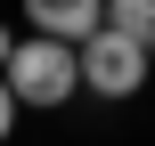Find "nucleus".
Wrapping results in <instances>:
<instances>
[{"instance_id": "obj_1", "label": "nucleus", "mask_w": 155, "mask_h": 146, "mask_svg": "<svg viewBox=\"0 0 155 146\" xmlns=\"http://www.w3.org/2000/svg\"><path fill=\"white\" fill-rule=\"evenodd\" d=\"M8 81H16V98L25 106H65L74 89H82V41H65V33H33V41H16L8 49Z\"/></svg>"}, {"instance_id": "obj_2", "label": "nucleus", "mask_w": 155, "mask_h": 146, "mask_svg": "<svg viewBox=\"0 0 155 146\" xmlns=\"http://www.w3.org/2000/svg\"><path fill=\"white\" fill-rule=\"evenodd\" d=\"M147 57H155L147 41L123 33V24L106 16V24L82 41V89H98V98H131V89L147 81Z\"/></svg>"}, {"instance_id": "obj_6", "label": "nucleus", "mask_w": 155, "mask_h": 146, "mask_svg": "<svg viewBox=\"0 0 155 146\" xmlns=\"http://www.w3.org/2000/svg\"><path fill=\"white\" fill-rule=\"evenodd\" d=\"M8 49H16V41H8V33H0V65H8Z\"/></svg>"}, {"instance_id": "obj_4", "label": "nucleus", "mask_w": 155, "mask_h": 146, "mask_svg": "<svg viewBox=\"0 0 155 146\" xmlns=\"http://www.w3.org/2000/svg\"><path fill=\"white\" fill-rule=\"evenodd\" d=\"M106 16H114L123 33H139V41L155 49V0H106Z\"/></svg>"}, {"instance_id": "obj_5", "label": "nucleus", "mask_w": 155, "mask_h": 146, "mask_svg": "<svg viewBox=\"0 0 155 146\" xmlns=\"http://www.w3.org/2000/svg\"><path fill=\"white\" fill-rule=\"evenodd\" d=\"M16 114H25V98H16V81H8V65H0V138L16 130Z\"/></svg>"}, {"instance_id": "obj_3", "label": "nucleus", "mask_w": 155, "mask_h": 146, "mask_svg": "<svg viewBox=\"0 0 155 146\" xmlns=\"http://www.w3.org/2000/svg\"><path fill=\"white\" fill-rule=\"evenodd\" d=\"M33 33H65V41H90L106 24V0H25Z\"/></svg>"}]
</instances>
